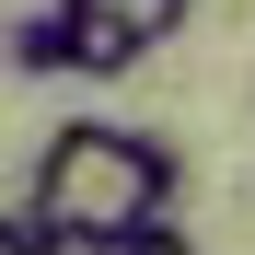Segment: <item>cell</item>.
Here are the masks:
<instances>
[{"instance_id": "1", "label": "cell", "mask_w": 255, "mask_h": 255, "mask_svg": "<svg viewBox=\"0 0 255 255\" xmlns=\"http://www.w3.org/2000/svg\"><path fill=\"white\" fill-rule=\"evenodd\" d=\"M174 186L186 162L151 139V128H116V116H70L47 151H35V232H47L58 255H116L128 232L174 221Z\"/></svg>"}, {"instance_id": "2", "label": "cell", "mask_w": 255, "mask_h": 255, "mask_svg": "<svg viewBox=\"0 0 255 255\" xmlns=\"http://www.w3.org/2000/svg\"><path fill=\"white\" fill-rule=\"evenodd\" d=\"M197 12V0H58V35H70V70L81 81H116L174 47V23Z\"/></svg>"}, {"instance_id": "3", "label": "cell", "mask_w": 255, "mask_h": 255, "mask_svg": "<svg viewBox=\"0 0 255 255\" xmlns=\"http://www.w3.org/2000/svg\"><path fill=\"white\" fill-rule=\"evenodd\" d=\"M0 47H12V70H70V35H58V12H23Z\"/></svg>"}, {"instance_id": "4", "label": "cell", "mask_w": 255, "mask_h": 255, "mask_svg": "<svg viewBox=\"0 0 255 255\" xmlns=\"http://www.w3.org/2000/svg\"><path fill=\"white\" fill-rule=\"evenodd\" d=\"M116 255H197V244H186V232H174V221H151V232H128V244H116Z\"/></svg>"}]
</instances>
